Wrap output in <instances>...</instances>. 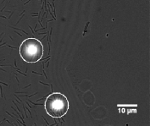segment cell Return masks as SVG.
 Here are the masks:
<instances>
[{"mask_svg":"<svg viewBox=\"0 0 150 126\" xmlns=\"http://www.w3.org/2000/svg\"><path fill=\"white\" fill-rule=\"evenodd\" d=\"M20 54L24 61L27 63H36L42 57L43 47L38 39L28 38L21 44Z\"/></svg>","mask_w":150,"mask_h":126,"instance_id":"2","label":"cell"},{"mask_svg":"<svg viewBox=\"0 0 150 126\" xmlns=\"http://www.w3.org/2000/svg\"><path fill=\"white\" fill-rule=\"evenodd\" d=\"M69 102L64 95L54 92L49 95L45 102V110L53 118H60L67 113Z\"/></svg>","mask_w":150,"mask_h":126,"instance_id":"1","label":"cell"}]
</instances>
